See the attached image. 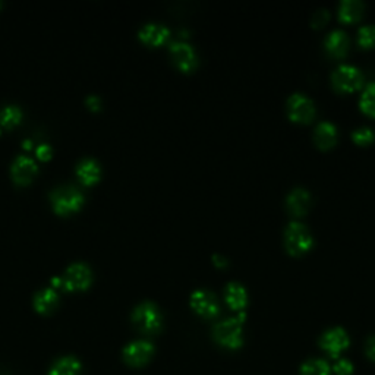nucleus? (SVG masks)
Here are the masks:
<instances>
[{"mask_svg":"<svg viewBox=\"0 0 375 375\" xmlns=\"http://www.w3.org/2000/svg\"><path fill=\"white\" fill-rule=\"evenodd\" d=\"M134 324L144 333H157L163 325L161 312L153 302H142L132 312Z\"/></svg>","mask_w":375,"mask_h":375,"instance_id":"4","label":"nucleus"},{"mask_svg":"<svg viewBox=\"0 0 375 375\" xmlns=\"http://www.w3.org/2000/svg\"><path fill=\"white\" fill-rule=\"evenodd\" d=\"M76 175L82 183L91 185L100 179L101 168H100L98 161L91 158V157L82 158L76 166Z\"/></svg>","mask_w":375,"mask_h":375,"instance_id":"16","label":"nucleus"},{"mask_svg":"<svg viewBox=\"0 0 375 375\" xmlns=\"http://www.w3.org/2000/svg\"><path fill=\"white\" fill-rule=\"evenodd\" d=\"M287 115L294 122L309 123L316 116V106L311 98L298 93L287 101Z\"/></svg>","mask_w":375,"mask_h":375,"instance_id":"7","label":"nucleus"},{"mask_svg":"<svg viewBox=\"0 0 375 375\" xmlns=\"http://www.w3.org/2000/svg\"><path fill=\"white\" fill-rule=\"evenodd\" d=\"M82 365L81 362L74 357H65L57 359L50 371L49 375H81Z\"/></svg>","mask_w":375,"mask_h":375,"instance_id":"20","label":"nucleus"},{"mask_svg":"<svg viewBox=\"0 0 375 375\" xmlns=\"http://www.w3.org/2000/svg\"><path fill=\"white\" fill-rule=\"evenodd\" d=\"M287 210L294 216H305L311 207V195L302 188H296L287 197Z\"/></svg>","mask_w":375,"mask_h":375,"instance_id":"14","label":"nucleus"},{"mask_svg":"<svg viewBox=\"0 0 375 375\" xmlns=\"http://www.w3.org/2000/svg\"><path fill=\"white\" fill-rule=\"evenodd\" d=\"M213 260H214L216 265H219V267H226V265H227V260H226L223 255L214 254V255H213Z\"/></svg>","mask_w":375,"mask_h":375,"instance_id":"32","label":"nucleus"},{"mask_svg":"<svg viewBox=\"0 0 375 375\" xmlns=\"http://www.w3.org/2000/svg\"><path fill=\"white\" fill-rule=\"evenodd\" d=\"M352 138H353V141H355L359 145H367V144H371L374 141L375 134L369 128H359V129H357L355 132L352 134Z\"/></svg>","mask_w":375,"mask_h":375,"instance_id":"26","label":"nucleus"},{"mask_svg":"<svg viewBox=\"0 0 375 375\" xmlns=\"http://www.w3.org/2000/svg\"><path fill=\"white\" fill-rule=\"evenodd\" d=\"M333 86L338 91L352 93L364 86V75L361 71L352 65H340L331 75Z\"/></svg>","mask_w":375,"mask_h":375,"instance_id":"5","label":"nucleus"},{"mask_svg":"<svg viewBox=\"0 0 375 375\" xmlns=\"http://www.w3.org/2000/svg\"><path fill=\"white\" fill-rule=\"evenodd\" d=\"M364 13V4L359 0H343L339 8V18L343 23H357Z\"/></svg>","mask_w":375,"mask_h":375,"instance_id":"21","label":"nucleus"},{"mask_svg":"<svg viewBox=\"0 0 375 375\" xmlns=\"http://www.w3.org/2000/svg\"><path fill=\"white\" fill-rule=\"evenodd\" d=\"M50 200L57 213H71L84 202V194L74 185H60L52 191Z\"/></svg>","mask_w":375,"mask_h":375,"instance_id":"3","label":"nucleus"},{"mask_svg":"<svg viewBox=\"0 0 375 375\" xmlns=\"http://www.w3.org/2000/svg\"><path fill=\"white\" fill-rule=\"evenodd\" d=\"M52 284L53 286H62L64 287V280H62V277H52Z\"/></svg>","mask_w":375,"mask_h":375,"instance_id":"33","label":"nucleus"},{"mask_svg":"<svg viewBox=\"0 0 375 375\" xmlns=\"http://www.w3.org/2000/svg\"><path fill=\"white\" fill-rule=\"evenodd\" d=\"M154 355V346L147 340H137L123 349V359L131 367H144Z\"/></svg>","mask_w":375,"mask_h":375,"instance_id":"10","label":"nucleus"},{"mask_svg":"<svg viewBox=\"0 0 375 375\" xmlns=\"http://www.w3.org/2000/svg\"><path fill=\"white\" fill-rule=\"evenodd\" d=\"M349 343L350 340H349L347 333L340 327L325 331L323 338L320 339L321 349L325 350L328 355L335 359L339 358L340 353L349 347Z\"/></svg>","mask_w":375,"mask_h":375,"instance_id":"11","label":"nucleus"},{"mask_svg":"<svg viewBox=\"0 0 375 375\" xmlns=\"http://www.w3.org/2000/svg\"><path fill=\"white\" fill-rule=\"evenodd\" d=\"M336 375H350L353 372V365L347 359H340L333 367Z\"/></svg>","mask_w":375,"mask_h":375,"instance_id":"27","label":"nucleus"},{"mask_svg":"<svg viewBox=\"0 0 375 375\" xmlns=\"http://www.w3.org/2000/svg\"><path fill=\"white\" fill-rule=\"evenodd\" d=\"M325 49L335 57L346 56L349 49V38L346 33L342 30H335L333 33H330L328 37L325 38Z\"/></svg>","mask_w":375,"mask_h":375,"instance_id":"17","label":"nucleus"},{"mask_svg":"<svg viewBox=\"0 0 375 375\" xmlns=\"http://www.w3.org/2000/svg\"><path fill=\"white\" fill-rule=\"evenodd\" d=\"M64 287L68 290H81L86 289L93 282V272L88 264L86 262H74L67 270L64 276Z\"/></svg>","mask_w":375,"mask_h":375,"instance_id":"6","label":"nucleus"},{"mask_svg":"<svg viewBox=\"0 0 375 375\" xmlns=\"http://www.w3.org/2000/svg\"><path fill=\"white\" fill-rule=\"evenodd\" d=\"M0 6H2V2H0Z\"/></svg>","mask_w":375,"mask_h":375,"instance_id":"34","label":"nucleus"},{"mask_svg":"<svg viewBox=\"0 0 375 375\" xmlns=\"http://www.w3.org/2000/svg\"><path fill=\"white\" fill-rule=\"evenodd\" d=\"M11 172L18 183H28L38 172V166L28 154H19L12 163Z\"/></svg>","mask_w":375,"mask_h":375,"instance_id":"12","label":"nucleus"},{"mask_svg":"<svg viewBox=\"0 0 375 375\" xmlns=\"http://www.w3.org/2000/svg\"><path fill=\"white\" fill-rule=\"evenodd\" d=\"M245 317V312L242 311L238 317L227 318L216 324L213 330L214 340L227 349H239L243 343L242 324Z\"/></svg>","mask_w":375,"mask_h":375,"instance_id":"1","label":"nucleus"},{"mask_svg":"<svg viewBox=\"0 0 375 375\" xmlns=\"http://www.w3.org/2000/svg\"><path fill=\"white\" fill-rule=\"evenodd\" d=\"M327 19H328V13L325 11H318L314 15V21H312V24H314V27H321L327 23Z\"/></svg>","mask_w":375,"mask_h":375,"instance_id":"29","label":"nucleus"},{"mask_svg":"<svg viewBox=\"0 0 375 375\" xmlns=\"http://www.w3.org/2000/svg\"><path fill=\"white\" fill-rule=\"evenodd\" d=\"M87 104L91 108V109H98L100 104H101V98L96 94H91L87 97Z\"/></svg>","mask_w":375,"mask_h":375,"instance_id":"30","label":"nucleus"},{"mask_svg":"<svg viewBox=\"0 0 375 375\" xmlns=\"http://www.w3.org/2000/svg\"><path fill=\"white\" fill-rule=\"evenodd\" d=\"M361 109L369 116H375V82H369L361 96Z\"/></svg>","mask_w":375,"mask_h":375,"instance_id":"24","label":"nucleus"},{"mask_svg":"<svg viewBox=\"0 0 375 375\" xmlns=\"http://www.w3.org/2000/svg\"><path fill=\"white\" fill-rule=\"evenodd\" d=\"M191 306L197 314L205 318H213L219 316L220 312V305L216 295L207 289H197L195 292H192Z\"/></svg>","mask_w":375,"mask_h":375,"instance_id":"9","label":"nucleus"},{"mask_svg":"<svg viewBox=\"0 0 375 375\" xmlns=\"http://www.w3.org/2000/svg\"><path fill=\"white\" fill-rule=\"evenodd\" d=\"M224 298L227 305L235 311H243L248 304V294L246 289L236 282H231L224 289Z\"/></svg>","mask_w":375,"mask_h":375,"instance_id":"15","label":"nucleus"},{"mask_svg":"<svg viewBox=\"0 0 375 375\" xmlns=\"http://www.w3.org/2000/svg\"><path fill=\"white\" fill-rule=\"evenodd\" d=\"M52 153H53V150L49 144H41L37 147V156L40 158H49L52 156Z\"/></svg>","mask_w":375,"mask_h":375,"instance_id":"28","label":"nucleus"},{"mask_svg":"<svg viewBox=\"0 0 375 375\" xmlns=\"http://www.w3.org/2000/svg\"><path fill=\"white\" fill-rule=\"evenodd\" d=\"M314 139L321 150H328L338 141V128L330 122H321L316 129Z\"/></svg>","mask_w":375,"mask_h":375,"instance_id":"19","label":"nucleus"},{"mask_svg":"<svg viewBox=\"0 0 375 375\" xmlns=\"http://www.w3.org/2000/svg\"><path fill=\"white\" fill-rule=\"evenodd\" d=\"M284 245L290 255H302L314 245V238L305 224L292 221L284 231Z\"/></svg>","mask_w":375,"mask_h":375,"instance_id":"2","label":"nucleus"},{"mask_svg":"<svg viewBox=\"0 0 375 375\" xmlns=\"http://www.w3.org/2000/svg\"><path fill=\"white\" fill-rule=\"evenodd\" d=\"M330 365L323 359H309L301 368V375H330Z\"/></svg>","mask_w":375,"mask_h":375,"instance_id":"23","label":"nucleus"},{"mask_svg":"<svg viewBox=\"0 0 375 375\" xmlns=\"http://www.w3.org/2000/svg\"><path fill=\"white\" fill-rule=\"evenodd\" d=\"M23 119V110L16 104H8V106L0 108V125L4 127H13Z\"/></svg>","mask_w":375,"mask_h":375,"instance_id":"22","label":"nucleus"},{"mask_svg":"<svg viewBox=\"0 0 375 375\" xmlns=\"http://www.w3.org/2000/svg\"><path fill=\"white\" fill-rule=\"evenodd\" d=\"M358 43L361 47H365V49L375 46V25H365L359 30Z\"/></svg>","mask_w":375,"mask_h":375,"instance_id":"25","label":"nucleus"},{"mask_svg":"<svg viewBox=\"0 0 375 375\" xmlns=\"http://www.w3.org/2000/svg\"><path fill=\"white\" fill-rule=\"evenodd\" d=\"M367 355H368L372 361H375V336L371 338V339L368 340V343H367Z\"/></svg>","mask_w":375,"mask_h":375,"instance_id":"31","label":"nucleus"},{"mask_svg":"<svg viewBox=\"0 0 375 375\" xmlns=\"http://www.w3.org/2000/svg\"><path fill=\"white\" fill-rule=\"evenodd\" d=\"M138 35L144 43H149L151 46H158V45H163L164 41L169 38L171 30L160 23H147L139 28Z\"/></svg>","mask_w":375,"mask_h":375,"instance_id":"13","label":"nucleus"},{"mask_svg":"<svg viewBox=\"0 0 375 375\" xmlns=\"http://www.w3.org/2000/svg\"><path fill=\"white\" fill-rule=\"evenodd\" d=\"M59 304V295L53 287L38 290L34 296V306L41 314H49Z\"/></svg>","mask_w":375,"mask_h":375,"instance_id":"18","label":"nucleus"},{"mask_svg":"<svg viewBox=\"0 0 375 375\" xmlns=\"http://www.w3.org/2000/svg\"><path fill=\"white\" fill-rule=\"evenodd\" d=\"M169 52L175 64L183 71H192L198 64L195 49L185 40H173L169 45Z\"/></svg>","mask_w":375,"mask_h":375,"instance_id":"8","label":"nucleus"}]
</instances>
